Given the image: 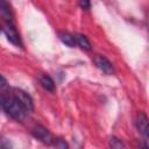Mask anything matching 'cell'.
<instances>
[{"label": "cell", "instance_id": "cell-1", "mask_svg": "<svg viewBox=\"0 0 149 149\" xmlns=\"http://www.w3.org/2000/svg\"><path fill=\"white\" fill-rule=\"evenodd\" d=\"M0 108H2L10 118L22 121L27 116V109L12 95H5L0 93Z\"/></svg>", "mask_w": 149, "mask_h": 149}, {"label": "cell", "instance_id": "cell-2", "mask_svg": "<svg viewBox=\"0 0 149 149\" xmlns=\"http://www.w3.org/2000/svg\"><path fill=\"white\" fill-rule=\"evenodd\" d=\"M10 94L27 109V112L33 111V108H34L33 99H31V97H30L26 91H23V90H21V88H13Z\"/></svg>", "mask_w": 149, "mask_h": 149}, {"label": "cell", "instance_id": "cell-3", "mask_svg": "<svg viewBox=\"0 0 149 149\" xmlns=\"http://www.w3.org/2000/svg\"><path fill=\"white\" fill-rule=\"evenodd\" d=\"M31 133H33V135H34L37 140H40V141L43 142L44 144L51 146L52 140H54V136L51 135V133H50L45 127H43V126H41V125H36V126L33 128Z\"/></svg>", "mask_w": 149, "mask_h": 149}, {"label": "cell", "instance_id": "cell-4", "mask_svg": "<svg viewBox=\"0 0 149 149\" xmlns=\"http://www.w3.org/2000/svg\"><path fill=\"white\" fill-rule=\"evenodd\" d=\"M3 31H5V35L7 36V40L13 43L14 45H17V47H22V42H21V38H20V35L16 30V28L12 24L10 21H7L3 26Z\"/></svg>", "mask_w": 149, "mask_h": 149}, {"label": "cell", "instance_id": "cell-5", "mask_svg": "<svg viewBox=\"0 0 149 149\" xmlns=\"http://www.w3.org/2000/svg\"><path fill=\"white\" fill-rule=\"evenodd\" d=\"M93 62L95 64V66L101 70L104 73L106 74H113L114 73V68H113V64L104 56L101 55H95L94 58H93Z\"/></svg>", "mask_w": 149, "mask_h": 149}, {"label": "cell", "instance_id": "cell-6", "mask_svg": "<svg viewBox=\"0 0 149 149\" xmlns=\"http://www.w3.org/2000/svg\"><path fill=\"white\" fill-rule=\"evenodd\" d=\"M137 129H139L140 134L144 137V143H147L149 126H148V118L144 112H140L137 115Z\"/></svg>", "mask_w": 149, "mask_h": 149}, {"label": "cell", "instance_id": "cell-7", "mask_svg": "<svg viewBox=\"0 0 149 149\" xmlns=\"http://www.w3.org/2000/svg\"><path fill=\"white\" fill-rule=\"evenodd\" d=\"M37 79H38V81H40V84L42 85V87L44 88V90H47V91H49V92H55V83H54V80H52V78L49 76V74H47V73H38L37 74Z\"/></svg>", "mask_w": 149, "mask_h": 149}, {"label": "cell", "instance_id": "cell-8", "mask_svg": "<svg viewBox=\"0 0 149 149\" xmlns=\"http://www.w3.org/2000/svg\"><path fill=\"white\" fill-rule=\"evenodd\" d=\"M73 37H74V41H76V44H78L80 48H83L85 50H90L91 49V42H90V40L85 35H83V34H74Z\"/></svg>", "mask_w": 149, "mask_h": 149}, {"label": "cell", "instance_id": "cell-9", "mask_svg": "<svg viewBox=\"0 0 149 149\" xmlns=\"http://www.w3.org/2000/svg\"><path fill=\"white\" fill-rule=\"evenodd\" d=\"M58 37H59V40H61L65 45H68V47H70V48H72V47L76 45V41H74L73 35H71V34L68 33V31H59V33H58Z\"/></svg>", "mask_w": 149, "mask_h": 149}, {"label": "cell", "instance_id": "cell-10", "mask_svg": "<svg viewBox=\"0 0 149 149\" xmlns=\"http://www.w3.org/2000/svg\"><path fill=\"white\" fill-rule=\"evenodd\" d=\"M0 13L7 21H10V7H9L8 2L0 0Z\"/></svg>", "mask_w": 149, "mask_h": 149}, {"label": "cell", "instance_id": "cell-11", "mask_svg": "<svg viewBox=\"0 0 149 149\" xmlns=\"http://www.w3.org/2000/svg\"><path fill=\"white\" fill-rule=\"evenodd\" d=\"M51 146L55 147L56 149H69V144L62 137H54Z\"/></svg>", "mask_w": 149, "mask_h": 149}, {"label": "cell", "instance_id": "cell-12", "mask_svg": "<svg viewBox=\"0 0 149 149\" xmlns=\"http://www.w3.org/2000/svg\"><path fill=\"white\" fill-rule=\"evenodd\" d=\"M109 146L112 149H125V144L121 142V140L115 136H112L109 139Z\"/></svg>", "mask_w": 149, "mask_h": 149}, {"label": "cell", "instance_id": "cell-13", "mask_svg": "<svg viewBox=\"0 0 149 149\" xmlns=\"http://www.w3.org/2000/svg\"><path fill=\"white\" fill-rule=\"evenodd\" d=\"M0 149H13L12 142L3 136H0Z\"/></svg>", "mask_w": 149, "mask_h": 149}, {"label": "cell", "instance_id": "cell-14", "mask_svg": "<svg viewBox=\"0 0 149 149\" xmlns=\"http://www.w3.org/2000/svg\"><path fill=\"white\" fill-rule=\"evenodd\" d=\"M79 6H80L83 9L88 10V9H90V7H91V3H90L88 1H86V0H84V1H80V2H79Z\"/></svg>", "mask_w": 149, "mask_h": 149}, {"label": "cell", "instance_id": "cell-15", "mask_svg": "<svg viewBox=\"0 0 149 149\" xmlns=\"http://www.w3.org/2000/svg\"><path fill=\"white\" fill-rule=\"evenodd\" d=\"M7 86H8V84H7L6 78L0 73V88H6Z\"/></svg>", "mask_w": 149, "mask_h": 149}, {"label": "cell", "instance_id": "cell-16", "mask_svg": "<svg viewBox=\"0 0 149 149\" xmlns=\"http://www.w3.org/2000/svg\"><path fill=\"white\" fill-rule=\"evenodd\" d=\"M142 149H148V143H144V146H143Z\"/></svg>", "mask_w": 149, "mask_h": 149}]
</instances>
